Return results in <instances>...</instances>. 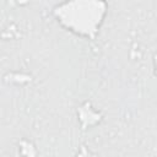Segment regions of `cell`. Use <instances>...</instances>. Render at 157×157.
Returning <instances> with one entry per match:
<instances>
[{
	"instance_id": "6da1fadb",
	"label": "cell",
	"mask_w": 157,
	"mask_h": 157,
	"mask_svg": "<svg viewBox=\"0 0 157 157\" xmlns=\"http://www.w3.org/2000/svg\"><path fill=\"white\" fill-rule=\"evenodd\" d=\"M107 13L105 0H64L53 9L54 18L64 29L86 39H96Z\"/></svg>"
},
{
	"instance_id": "3957f363",
	"label": "cell",
	"mask_w": 157,
	"mask_h": 157,
	"mask_svg": "<svg viewBox=\"0 0 157 157\" xmlns=\"http://www.w3.org/2000/svg\"><path fill=\"white\" fill-rule=\"evenodd\" d=\"M153 72L157 76V54L153 56Z\"/></svg>"
},
{
	"instance_id": "7a4b0ae2",
	"label": "cell",
	"mask_w": 157,
	"mask_h": 157,
	"mask_svg": "<svg viewBox=\"0 0 157 157\" xmlns=\"http://www.w3.org/2000/svg\"><path fill=\"white\" fill-rule=\"evenodd\" d=\"M78 118H80V121H81V124H82L83 128L93 126V125H96L99 121V114H98V112H96L91 107H87V108L81 107V109L78 112Z\"/></svg>"
}]
</instances>
